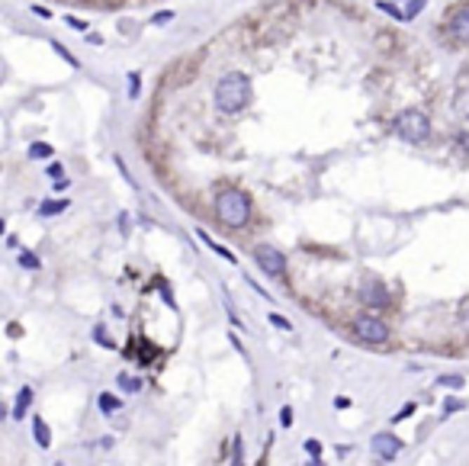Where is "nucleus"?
Wrapping results in <instances>:
<instances>
[{"label":"nucleus","instance_id":"obj_1","mask_svg":"<svg viewBox=\"0 0 469 466\" xmlns=\"http://www.w3.org/2000/svg\"><path fill=\"white\" fill-rule=\"evenodd\" d=\"M248 103H251L248 74H242V71H228V74H222L219 84H216V107H219L222 113L234 116V113H242Z\"/></svg>","mask_w":469,"mask_h":466},{"label":"nucleus","instance_id":"obj_2","mask_svg":"<svg viewBox=\"0 0 469 466\" xmlns=\"http://www.w3.org/2000/svg\"><path fill=\"white\" fill-rule=\"evenodd\" d=\"M216 215L225 229H244L251 219V199L238 190H222L216 197Z\"/></svg>","mask_w":469,"mask_h":466},{"label":"nucleus","instance_id":"obj_3","mask_svg":"<svg viewBox=\"0 0 469 466\" xmlns=\"http://www.w3.org/2000/svg\"><path fill=\"white\" fill-rule=\"evenodd\" d=\"M395 129H399V135L405 138V142H411V145H421V142H428V135H431V123H428V116H424L421 109H405V113L399 116Z\"/></svg>","mask_w":469,"mask_h":466},{"label":"nucleus","instance_id":"obj_4","mask_svg":"<svg viewBox=\"0 0 469 466\" xmlns=\"http://www.w3.org/2000/svg\"><path fill=\"white\" fill-rule=\"evenodd\" d=\"M354 335L366 344H386L389 341V325L376 315H360L354 321Z\"/></svg>","mask_w":469,"mask_h":466},{"label":"nucleus","instance_id":"obj_5","mask_svg":"<svg viewBox=\"0 0 469 466\" xmlns=\"http://www.w3.org/2000/svg\"><path fill=\"white\" fill-rule=\"evenodd\" d=\"M254 260H258L270 277H283V270H286V258H283V251H277V248H270V245L254 248Z\"/></svg>","mask_w":469,"mask_h":466},{"label":"nucleus","instance_id":"obj_6","mask_svg":"<svg viewBox=\"0 0 469 466\" xmlns=\"http://www.w3.org/2000/svg\"><path fill=\"white\" fill-rule=\"evenodd\" d=\"M370 451L376 453L379 460H395L402 453V441L395 434H389V431H379V434H373Z\"/></svg>","mask_w":469,"mask_h":466},{"label":"nucleus","instance_id":"obj_7","mask_svg":"<svg viewBox=\"0 0 469 466\" xmlns=\"http://www.w3.org/2000/svg\"><path fill=\"white\" fill-rule=\"evenodd\" d=\"M447 29H450V36H454L456 42H469V4L466 7H456L454 13H450Z\"/></svg>","mask_w":469,"mask_h":466},{"label":"nucleus","instance_id":"obj_8","mask_svg":"<svg viewBox=\"0 0 469 466\" xmlns=\"http://www.w3.org/2000/svg\"><path fill=\"white\" fill-rule=\"evenodd\" d=\"M366 299H370V306H376V309H383V306H389V293H386V286L383 283H376V280H370L366 283Z\"/></svg>","mask_w":469,"mask_h":466},{"label":"nucleus","instance_id":"obj_9","mask_svg":"<svg viewBox=\"0 0 469 466\" xmlns=\"http://www.w3.org/2000/svg\"><path fill=\"white\" fill-rule=\"evenodd\" d=\"M29 402H32V390H29V386H23V390L16 392V405H13V418H16V421H20V418L26 415Z\"/></svg>","mask_w":469,"mask_h":466},{"label":"nucleus","instance_id":"obj_10","mask_svg":"<svg viewBox=\"0 0 469 466\" xmlns=\"http://www.w3.org/2000/svg\"><path fill=\"white\" fill-rule=\"evenodd\" d=\"M32 434H36V444H39V447H48V444H52L48 425H46L42 418H32Z\"/></svg>","mask_w":469,"mask_h":466},{"label":"nucleus","instance_id":"obj_11","mask_svg":"<svg viewBox=\"0 0 469 466\" xmlns=\"http://www.w3.org/2000/svg\"><path fill=\"white\" fill-rule=\"evenodd\" d=\"M197 235H199V241H203V245H209V248H212V251L219 254V258L232 260V264H234V260H238V258H234V254H232V251H228V248H222V245H219V241H212V238H209V235H206V232H203V229H199V232H197Z\"/></svg>","mask_w":469,"mask_h":466},{"label":"nucleus","instance_id":"obj_12","mask_svg":"<svg viewBox=\"0 0 469 466\" xmlns=\"http://www.w3.org/2000/svg\"><path fill=\"white\" fill-rule=\"evenodd\" d=\"M97 405H100V412H103V415H113V412H119V408H122L119 399H116V396H106V392L97 399Z\"/></svg>","mask_w":469,"mask_h":466},{"label":"nucleus","instance_id":"obj_13","mask_svg":"<svg viewBox=\"0 0 469 466\" xmlns=\"http://www.w3.org/2000/svg\"><path fill=\"white\" fill-rule=\"evenodd\" d=\"M119 390H122V392H129V396H132V392L142 390V380H138V376L122 373V376H119Z\"/></svg>","mask_w":469,"mask_h":466},{"label":"nucleus","instance_id":"obj_14","mask_svg":"<svg viewBox=\"0 0 469 466\" xmlns=\"http://www.w3.org/2000/svg\"><path fill=\"white\" fill-rule=\"evenodd\" d=\"M55 148L48 145V142H32L29 145V158H52Z\"/></svg>","mask_w":469,"mask_h":466},{"label":"nucleus","instance_id":"obj_15","mask_svg":"<svg viewBox=\"0 0 469 466\" xmlns=\"http://www.w3.org/2000/svg\"><path fill=\"white\" fill-rule=\"evenodd\" d=\"M440 386H447V390H463V386H466V380H463L460 373H447V376H440Z\"/></svg>","mask_w":469,"mask_h":466},{"label":"nucleus","instance_id":"obj_16","mask_svg":"<svg viewBox=\"0 0 469 466\" xmlns=\"http://www.w3.org/2000/svg\"><path fill=\"white\" fill-rule=\"evenodd\" d=\"M376 7L383 10V13H389V16H392V20H402V23L409 20V16H405V10H399V7H395V4H386V0H379Z\"/></svg>","mask_w":469,"mask_h":466},{"label":"nucleus","instance_id":"obj_17","mask_svg":"<svg viewBox=\"0 0 469 466\" xmlns=\"http://www.w3.org/2000/svg\"><path fill=\"white\" fill-rule=\"evenodd\" d=\"M65 206H68V199H58V203H42V206H39V215H55V213H61Z\"/></svg>","mask_w":469,"mask_h":466},{"label":"nucleus","instance_id":"obj_18","mask_svg":"<svg viewBox=\"0 0 469 466\" xmlns=\"http://www.w3.org/2000/svg\"><path fill=\"white\" fill-rule=\"evenodd\" d=\"M52 48H55V52H58L61 58H65V62H68V65H71V68H74V71H81V62H77L74 55H68V48L61 46V42H52Z\"/></svg>","mask_w":469,"mask_h":466},{"label":"nucleus","instance_id":"obj_19","mask_svg":"<svg viewBox=\"0 0 469 466\" xmlns=\"http://www.w3.org/2000/svg\"><path fill=\"white\" fill-rule=\"evenodd\" d=\"M424 7H428V0H409V7H405V16H409V20H415V16L421 13Z\"/></svg>","mask_w":469,"mask_h":466},{"label":"nucleus","instance_id":"obj_20","mask_svg":"<svg viewBox=\"0 0 469 466\" xmlns=\"http://www.w3.org/2000/svg\"><path fill=\"white\" fill-rule=\"evenodd\" d=\"M20 264H23V267H29V270H39V267H42V264H39V258H36V254H29V251L20 254Z\"/></svg>","mask_w":469,"mask_h":466},{"label":"nucleus","instance_id":"obj_21","mask_svg":"<svg viewBox=\"0 0 469 466\" xmlns=\"http://www.w3.org/2000/svg\"><path fill=\"white\" fill-rule=\"evenodd\" d=\"M171 20H174V13H171V10H161V13H154L152 23H154V26H167Z\"/></svg>","mask_w":469,"mask_h":466},{"label":"nucleus","instance_id":"obj_22","mask_svg":"<svg viewBox=\"0 0 469 466\" xmlns=\"http://www.w3.org/2000/svg\"><path fill=\"white\" fill-rule=\"evenodd\" d=\"M460 408H466V402H460V399H454V396L444 402V412H460Z\"/></svg>","mask_w":469,"mask_h":466},{"label":"nucleus","instance_id":"obj_23","mask_svg":"<svg viewBox=\"0 0 469 466\" xmlns=\"http://www.w3.org/2000/svg\"><path fill=\"white\" fill-rule=\"evenodd\" d=\"M65 23H68L71 29H77V32H87V23H84V20H77V16H65Z\"/></svg>","mask_w":469,"mask_h":466},{"label":"nucleus","instance_id":"obj_24","mask_svg":"<svg viewBox=\"0 0 469 466\" xmlns=\"http://www.w3.org/2000/svg\"><path fill=\"white\" fill-rule=\"evenodd\" d=\"M270 325H277V328H283V331L293 328V325H289V321L283 319V315H277V312H270Z\"/></svg>","mask_w":469,"mask_h":466},{"label":"nucleus","instance_id":"obj_25","mask_svg":"<svg viewBox=\"0 0 469 466\" xmlns=\"http://www.w3.org/2000/svg\"><path fill=\"white\" fill-rule=\"evenodd\" d=\"M48 177H52V180H61V174H65V168H61L58 161H52V164H48V171H46Z\"/></svg>","mask_w":469,"mask_h":466},{"label":"nucleus","instance_id":"obj_26","mask_svg":"<svg viewBox=\"0 0 469 466\" xmlns=\"http://www.w3.org/2000/svg\"><path fill=\"white\" fill-rule=\"evenodd\" d=\"M415 408H418L415 402H405V408H402V412L395 415V421H405V418H409V415H415Z\"/></svg>","mask_w":469,"mask_h":466},{"label":"nucleus","instance_id":"obj_27","mask_svg":"<svg viewBox=\"0 0 469 466\" xmlns=\"http://www.w3.org/2000/svg\"><path fill=\"white\" fill-rule=\"evenodd\" d=\"M305 453H312V460H318V453H322V444H318V441H305Z\"/></svg>","mask_w":469,"mask_h":466},{"label":"nucleus","instance_id":"obj_28","mask_svg":"<svg viewBox=\"0 0 469 466\" xmlns=\"http://www.w3.org/2000/svg\"><path fill=\"white\" fill-rule=\"evenodd\" d=\"M138 84H142V81H138V74L132 71L129 74V97H138Z\"/></svg>","mask_w":469,"mask_h":466},{"label":"nucleus","instance_id":"obj_29","mask_svg":"<svg viewBox=\"0 0 469 466\" xmlns=\"http://www.w3.org/2000/svg\"><path fill=\"white\" fill-rule=\"evenodd\" d=\"M129 225H132L129 213H119V232H122V235H129Z\"/></svg>","mask_w":469,"mask_h":466},{"label":"nucleus","instance_id":"obj_30","mask_svg":"<svg viewBox=\"0 0 469 466\" xmlns=\"http://www.w3.org/2000/svg\"><path fill=\"white\" fill-rule=\"evenodd\" d=\"M93 341L106 344V347H113V341H110V338H106V331H103V328H97V331H93Z\"/></svg>","mask_w":469,"mask_h":466},{"label":"nucleus","instance_id":"obj_31","mask_svg":"<svg viewBox=\"0 0 469 466\" xmlns=\"http://www.w3.org/2000/svg\"><path fill=\"white\" fill-rule=\"evenodd\" d=\"M280 425H283V428L293 425V412H289V408H283V412H280Z\"/></svg>","mask_w":469,"mask_h":466},{"label":"nucleus","instance_id":"obj_32","mask_svg":"<svg viewBox=\"0 0 469 466\" xmlns=\"http://www.w3.org/2000/svg\"><path fill=\"white\" fill-rule=\"evenodd\" d=\"M334 408H341V412H344V408H350V399L348 396H338V399H334Z\"/></svg>","mask_w":469,"mask_h":466},{"label":"nucleus","instance_id":"obj_33","mask_svg":"<svg viewBox=\"0 0 469 466\" xmlns=\"http://www.w3.org/2000/svg\"><path fill=\"white\" fill-rule=\"evenodd\" d=\"M463 321H466V328H469V315H466V319H463Z\"/></svg>","mask_w":469,"mask_h":466}]
</instances>
